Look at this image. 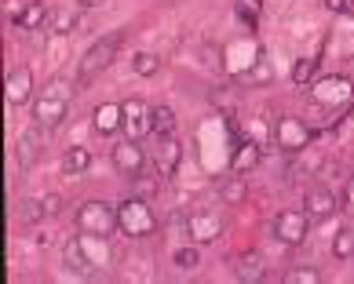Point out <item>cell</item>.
Instances as JSON below:
<instances>
[{
    "label": "cell",
    "mask_w": 354,
    "mask_h": 284,
    "mask_svg": "<svg viewBox=\"0 0 354 284\" xmlns=\"http://www.w3.org/2000/svg\"><path fill=\"white\" fill-rule=\"evenodd\" d=\"M70 99H73V84L62 81V77H51V81L37 92L33 99V121L37 128H59L70 113Z\"/></svg>",
    "instance_id": "1"
},
{
    "label": "cell",
    "mask_w": 354,
    "mask_h": 284,
    "mask_svg": "<svg viewBox=\"0 0 354 284\" xmlns=\"http://www.w3.org/2000/svg\"><path fill=\"white\" fill-rule=\"evenodd\" d=\"M124 30H113V33H102L95 44H91L88 51H84V59H81V66H77V84H91L95 77L110 66V62L117 59V51H121V44H124Z\"/></svg>",
    "instance_id": "2"
},
{
    "label": "cell",
    "mask_w": 354,
    "mask_h": 284,
    "mask_svg": "<svg viewBox=\"0 0 354 284\" xmlns=\"http://www.w3.org/2000/svg\"><path fill=\"white\" fill-rule=\"evenodd\" d=\"M117 226H121V234L132 237V241L150 237L153 230H157V215H153V208H150V201L124 197L121 204H117Z\"/></svg>",
    "instance_id": "3"
},
{
    "label": "cell",
    "mask_w": 354,
    "mask_h": 284,
    "mask_svg": "<svg viewBox=\"0 0 354 284\" xmlns=\"http://www.w3.org/2000/svg\"><path fill=\"white\" fill-rule=\"evenodd\" d=\"M77 226H81V234L88 237H102L106 241L117 226V204H106V201H84L81 208H77Z\"/></svg>",
    "instance_id": "4"
},
{
    "label": "cell",
    "mask_w": 354,
    "mask_h": 284,
    "mask_svg": "<svg viewBox=\"0 0 354 284\" xmlns=\"http://www.w3.org/2000/svg\"><path fill=\"white\" fill-rule=\"evenodd\" d=\"M351 99H354V84L344 73H329V77H322V81L310 84V102L314 106L336 110V106H351Z\"/></svg>",
    "instance_id": "5"
},
{
    "label": "cell",
    "mask_w": 354,
    "mask_h": 284,
    "mask_svg": "<svg viewBox=\"0 0 354 284\" xmlns=\"http://www.w3.org/2000/svg\"><path fill=\"white\" fill-rule=\"evenodd\" d=\"M121 110H124V121H121L124 139L142 142L147 135H153V106H147L142 99H128Z\"/></svg>",
    "instance_id": "6"
},
{
    "label": "cell",
    "mask_w": 354,
    "mask_h": 284,
    "mask_svg": "<svg viewBox=\"0 0 354 284\" xmlns=\"http://www.w3.org/2000/svg\"><path fill=\"white\" fill-rule=\"evenodd\" d=\"M310 234V215L307 212H278L274 215V237H278L281 244H288V248H296V244H304Z\"/></svg>",
    "instance_id": "7"
},
{
    "label": "cell",
    "mask_w": 354,
    "mask_h": 284,
    "mask_svg": "<svg viewBox=\"0 0 354 284\" xmlns=\"http://www.w3.org/2000/svg\"><path fill=\"white\" fill-rule=\"evenodd\" d=\"M183 164V142L176 135H157L153 142V172L161 179H176Z\"/></svg>",
    "instance_id": "8"
},
{
    "label": "cell",
    "mask_w": 354,
    "mask_h": 284,
    "mask_svg": "<svg viewBox=\"0 0 354 284\" xmlns=\"http://www.w3.org/2000/svg\"><path fill=\"white\" fill-rule=\"evenodd\" d=\"M110 161H113V168L124 179H139L142 168H147V153L139 150L136 139H124V142H117V146L110 150Z\"/></svg>",
    "instance_id": "9"
},
{
    "label": "cell",
    "mask_w": 354,
    "mask_h": 284,
    "mask_svg": "<svg viewBox=\"0 0 354 284\" xmlns=\"http://www.w3.org/2000/svg\"><path fill=\"white\" fill-rule=\"evenodd\" d=\"M310 128L299 121V117H281L278 124H274V139H278V146L285 153H299V150H307V142H310Z\"/></svg>",
    "instance_id": "10"
},
{
    "label": "cell",
    "mask_w": 354,
    "mask_h": 284,
    "mask_svg": "<svg viewBox=\"0 0 354 284\" xmlns=\"http://www.w3.org/2000/svg\"><path fill=\"white\" fill-rule=\"evenodd\" d=\"M187 234H190L194 244H212V241L223 237V219H219L216 212L201 208V212H194V215L187 219Z\"/></svg>",
    "instance_id": "11"
},
{
    "label": "cell",
    "mask_w": 354,
    "mask_h": 284,
    "mask_svg": "<svg viewBox=\"0 0 354 284\" xmlns=\"http://www.w3.org/2000/svg\"><path fill=\"white\" fill-rule=\"evenodd\" d=\"M304 212H307L310 219H329V215H336V212H339L336 193H333L329 186H325V183L310 186V190L304 193Z\"/></svg>",
    "instance_id": "12"
},
{
    "label": "cell",
    "mask_w": 354,
    "mask_h": 284,
    "mask_svg": "<svg viewBox=\"0 0 354 284\" xmlns=\"http://www.w3.org/2000/svg\"><path fill=\"white\" fill-rule=\"evenodd\" d=\"M30 92H33L30 66H15V70L4 77V99H8V106H26V102H30Z\"/></svg>",
    "instance_id": "13"
},
{
    "label": "cell",
    "mask_w": 354,
    "mask_h": 284,
    "mask_svg": "<svg viewBox=\"0 0 354 284\" xmlns=\"http://www.w3.org/2000/svg\"><path fill=\"white\" fill-rule=\"evenodd\" d=\"M234 277L241 284H259L267 277V259L259 252H241L238 259H234Z\"/></svg>",
    "instance_id": "14"
},
{
    "label": "cell",
    "mask_w": 354,
    "mask_h": 284,
    "mask_svg": "<svg viewBox=\"0 0 354 284\" xmlns=\"http://www.w3.org/2000/svg\"><path fill=\"white\" fill-rule=\"evenodd\" d=\"M62 263H66V270H70V274H77V277H91V274H95V270H91L95 263H91V255H88L81 237L66 241V248H62Z\"/></svg>",
    "instance_id": "15"
},
{
    "label": "cell",
    "mask_w": 354,
    "mask_h": 284,
    "mask_svg": "<svg viewBox=\"0 0 354 284\" xmlns=\"http://www.w3.org/2000/svg\"><path fill=\"white\" fill-rule=\"evenodd\" d=\"M259 161H263V150H259L252 139H241L238 146H234V153H230V172L248 175V172H256V168H259Z\"/></svg>",
    "instance_id": "16"
},
{
    "label": "cell",
    "mask_w": 354,
    "mask_h": 284,
    "mask_svg": "<svg viewBox=\"0 0 354 284\" xmlns=\"http://www.w3.org/2000/svg\"><path fill=\"white\" fill-rule=\"evenodd\" d=\"M121 121H124V110L117 106V102H102V106H95V113H91V132L113 135V132H121Z\"/></svg>",
    "instance_id": "17"
},
{
    "label": "cell",
    "mask_w": 354,
    "mask_h": 284,
    "mask_svg": "<svg viewBox=\"0 0 354 284\" xmlns=\"http://www.w3.org/2000/svg\"><path fill=\"white\" fill-rule=\"evenodd\" d=\"M44 22H48V4L44 0H30V4H22V11L15 15L19 30H41Z\"/></svg>",
    "instance_id": "18"
},
{
    "label": "cell",
    "mask_w": 354,
    "mask_h": 284,
    "mask_svg": "<svg viewBox=\"0 0 354 284\" xmlns=\"http://www.w3.org/2000/svg\"><path fill=\"white\" fill-rule=\"evenodd\" d=\"M41 150H44V139L37 135V128H30V132L19 139V164L22 168H33L37 161H41Z\"/></svg>",
    "instance_id": "19"
},
{
    "label": "cell",
    "mask_w": 354,
    "mask_h": 284,
    "mask_svg": "<svg viewBox=\"0 0 354 284\" xmlns=\"http://www.w3.org/2000/svg\"><path fill=\"white\" fill-rule=\"evenodd\" d=\"M219 197L223 204H241L248 197V183H245V175L234 172L230 179H223V186H219Z\"/></svg>",
    "instance_id": "20"
},
{
    "label": "cell",
    "mask_w": 354,
    "mask_h": 284,
    "mask_svg": "<svg viewBox=\"0 0 354 284\" xmlns=\"http://www.w3.org/2000/svg\"><path fill=\"white\" fill-rule=\"evenodd\" d=\"M88 168H91V150L70 146L66 157H62V172H66V175H81V172H88Z\"/></svg>",
    "instance_id": "21"
},
{
    "label": "cell",
    "mask_w": 354,
    "mask_h": 284,
    "mask_svg": "<svg viewBox=\"0 0 354 284\" xmlns=\"http://www.w3.org/2000/svg\"><path fill=\"white\" fill-rule=\"evenodd\" d=\"M281 281L285 284H322L325 277L314 266H292V270H285V274H281Z\"/></svg>",
    "instance_id": "22"
},
{
    "label": "cell",
    "mask_w": 354,
    "mask_h": 284,
    "mask_svg": "<svg viewBox=\"0 0 354 284\" xmlns=\"http://www.w3.org/2000/svg\"><path fill=\"white\" fill-rule=\"evenodd\" d=\"M333 255L336 259H354V226H344L333 237Z\"/></svg>",
    "instance_id": "23"
},
{
    "label": "cell",
    "mask_w": 354,
    "mask_h": 284,
    "mask_svg": "<svg viewBox=\"0 0 354 284\" xmlns=\"http://www.w3.org/2000/svg\"><path fill=\"white\" fill-rule=\"evenodd\" d=\"M172 132H176L172 106H153V135H172Z\"/></svg>",
    "instance_id": "24"
},
{
    "label": "cell",
    "mask_w": 354,
    "mask_h": 284,
    "mask_svg": "<svg viewBox=\"0 0 354 284\" xmlns=\"http://www.w3.org/2000/svg\"><path fill=\"white\" fill-rule=\"evenodd\" d=\"M132 70L139 77H153L157 70H161V59L153 55V51H136V59H132Z\"/></svg>",
    "instance_id": "25"
},
{
    "label": "cell",
    "mask_w": 354,
    "mask_h": 284,
    "mask_svg": "<svg viewBox=\"0 0 354 284\" xmlns=\"http://www.w3.org/2000/svg\"><path fill=\"white\" fill-rule=\"evenodd\" d=\"M314 70H318V59H299L296 66H292V84H296V88H304V84H310V77H314Z\"/></svg>",
    "instance_id": "26"
},
{
    "label": "cell",
    "mask_w": 354,
    "mask_h": 284,
    "mask_svg": "<svg viewBox=\"0 0 354 284\" xmlns=\"http://www.w3.org/2000/svg\"><path fill=\"white\" fill-rule=\"evenodd\" d=\"M172 259H176V266H179V270H198V263H201L198 244H183V248L172 255Z\"/></svg>",
    "instance_id": "27"
},
{
    "label": "cell",
    "mask_w": 354,
    "mask_h": 284,
    "mask_svg": "<svg viewBox=\"0 0 354 284\" xmlns=\"http://www.w3.org/2000/svg\"><path fill=\"white\" fill-rule=\"evenodd\" d=\"M44 215H48L44 201H26V204H22V219H26V223H30V226H33V223H41Z\"/></svg>",
    "instance_id": "28"
},
{
    "label": "cell",
    "mask_w": 354,
    "mask_h": 284,
    "mask_svg": "<svg viewBox=\"0 0 354 284\" xmlns=\"http://www.w3.org/2000/svg\"><path fill=\"white\" fill-rule=\"evenodd\" d=\"M157 179H161V175H157ZM157 179H153V183H150V179H132V183H136V197H142V201H153L157 197Z\"/></svg>",
    "instance_id": "29"
},
{
    "label": "cell",
    "mask_w": 354,
    "mask_h": 284,
    "mask_svg": "<svg viewBox=\"0 0 354 284\" xmlns=\"http://www.w3.org/2000/svg\"><path fill=\"white\" fill-rule=\"evenodd\" d=\"M325 8H329L333 15H347V19H354V0H325Z\"/></svg>",
    "instance_id": "30"
},
{
    "label": "cell",
    "mask_w": 354,
    "mask_h": 284,
    "mask_svg": "<svg viewBox=\"0 0 354 284\" xmlns=\"http://www.w3.org/2000/svg\"><path fill=\"white\" fill-rule=\"evenodd\" d=\"M51 30H55V33H70V30H73V15H66V11H62V15H55Z\"/></svg>",
    "instance_id": "31"
},
{
    "label": "cell",
    "mask_w": 354,
    "mask_h": 284,
    "mask_svg": "<svg viewBox=\"0 0 354 284\" xmlns=\"http://www.w3.org/2000/svg\"><path fill=\"white\" fill-rule=\"evenodd\" d=\"M344 208L354 212V175L347 179V190H344Z\"/></svg>",
    "instance_id": "32"
},
{
    "label": "cell",
    "mask_w": 354,
    "mask_h": 284,
    "mask_svg": "<svg viewBox=\"0 0 354 284\" xmlns=\"http://www.w3.org/2000/svg\"><path fill=\"white\" fill-rule=\"evenodd\" d=\"M44 208H48V215H59V197H55V193L44 197Z\"/></svg>",
    "instance_id": "33"
},
{
    "label": "cell",
    "mask_w": 354,
    "mask_h": 284,
    "mask_svg": "<svg viewBox=\"0 0 354 284\" xmlns=\"http://www.w3.org/2000/svg\"><path fill=\"white\" fill-rule=\"evenodd\" d=\"M102 0H77V8H99Z\"/></svg>",
    "instance_id": "34"
}]
</instances>
